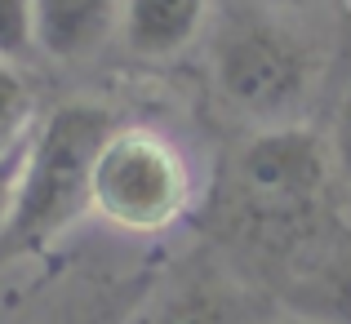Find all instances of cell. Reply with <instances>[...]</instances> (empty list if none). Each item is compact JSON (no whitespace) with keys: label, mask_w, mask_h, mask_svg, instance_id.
Listing matches in <instances>:
<instances>
[{"label":"cell","mask_w":351,"mask_h":324,"mask_svg":"<svg viewBox=\"0 0 351 324\" xmlns=\"http://www.w3.org/2000/svg\"><path fill=\"white\" fill-rule=\"evenodd\" d=\"M347 218L334 147L307 125L254 129L200 200L205 245L267 298Z\"/></svg>","instance_id":"1"},{"label":"cell","mask_w":351,"mask_h":324,"mask_svg":"<svg viewBox=\"0 0 351 324\" xmlns=\"http://www.w3.org/2000/svg\"><path fill=\"white\" fill-rule=\"evenodd\" d=\"M116 116L98 103H62L36 120L9 218L0 227V275L53 253L89 214V178Z\"/></svg>","instance_id":"2"},{"label":"cell","mask_w":351,"mask_h":324,"mask_svg":"<svg viewBox=\"0 0 351 324\" xmlns=\"http://www.w3.org/2000/svg\"><path fill=\"white\" fill-rule=\"evenodd\" d=\"M218 103L249 129L302 125L325 80V49L267 9H232L209 45Z\"/></svg>","instance_id":"3"},{"label":"cell","mask_w":351,"mask_h":324,"mask_svg":"<svg viewBox=\"0 0 351 324\" xmlns=\"http://www.w3.org/2000/svg\"><path fill=\"white\" fill-rule=\"evenodd\" d=\"M200 209L191 155L152 125H116L98 147L89 214L120 236H165Z\"/></svg>","instance_id":"4"},{"label":"cell","mask_w":351,"mask_h":324,"mask_svg":"<svg viewBox=\"0 0 351 324\" xmlns=\"http://www.w3.org/2000/svg\"><path fill=\"white\" fill-rule=\"evenodd\" d=\"M271 311L276 302L200 240L152 275L125 324H263Z\"/></svg>","instance_id":"5"},{"label":"cell","mask_w":351,"mask_h":324,"mask_svg":"<svg viewBox=\"0 0 351 324\" xmlns=\"http://www.w3.org/2000/svg\"><path fill=\"white\" fill-rule=\"evenodd\" d=\"M271 302L311 324H351V218L285 275Z\"/></svg>","instance_id":"6"},{"label":"cell","mask_w":351,"mask_h":324,"mask_svg":"<svg viewBox=\"0 0 351 324\" xmlns=\"http://www.w3.org/2000/svg\"><path fill=\"white\" fill-rule=\"evenodd\" d=\"M209 0H125L120 36L125 49L143 62H169L205 36Z\"/></svg>","instance_id":"7"},{"label":"cell","mask_w":351,"mask_h":324,"mask_svg":"<svg viewBox=\"0 0 351 324\" xmlns=\"http://www.w3.org/2000/svg\"><path fill=\"white\" fill-rule=\"evenodd\" d=\"M125 0H32L36 53L53 62H85L120 32Z\"/></svg>","instance_id":"8"},{"label":"cell","mask_w":351,"mask_h":324,"mask_svg":"<svg viewBox=\"0 0 351 324\" xmlns=\"http://www.w3.org/2000/svg\"><path fill=\"white\" fill-rule=\"evenodd\" d=\"M152 275L156 271H143V275H134V280H120V284H107V289L89 293V298H80L58 324H125V316L134 311V302L143 298V289L152 284Z\"/></svg>","instance_id":"9"},{"label":"cell","mask_w":351,"mask_h":324,"mask_svg":"<svg viewBox=\"0 0 351 324\" xmlns=\"http://www.w3.org/2000/svg\"><path fill=\"white\" fill-rule=\"evenodd\" d=\"M32 129H36L32 85L23 80V71L14 62H0V151L18 147Z\"/></svg>","instance_id":"10"},{"label":"cell","mask_w":351,"mask_h":324,"mask_svg":"<svg viewBox=\"0 0 351 324\" xmlns=\"http://www.w3.org/2000/svg\"><path fill=\"white\" fill-rule=\"evenodd\" d=\"M36 53V9L32 0H0V62H23Z\"/></svg>","instance_id":"11"},{"label":"cell","mask_w":351,"mask_h":324,"mask_svg":"<svg viewBox=\"0 0 351 324\" xmlns=\"http://www.w3.org/2000/svg\"><path fill=\"white\" fill-rule=\"evenodd\" d=\"M329 147H334L338 178H343V191H347V200H351V89H347L343 103H338L334 129H329Z\"/></svg>","instance_id":"12"},{"label":"cell","mask_w":351,"mask_h":324,"mask_svg":"<svg viewBox=\"0 0 351 324\" xmlns=\"http://www.w3.org/2000/svg\"><path fill=\"white\" fill-rule=\"evenodd\" d=\"M32 138V134H27ZM27 138L9 151H0V227L9 218V200H14V187H18V169H23V155H27Z\"/></svg>","instance_id":"13"},{"label":"cell","mask_w":351,"mask_h":324,"mask_svg":"<svg viewBox=\"0 0 351 324\" xmlns=\"http://www.w3.org/2000/svg\"><path fill=\"white\" fill-rule=\"evenodd\" d=\"M263 324H311V320H298V316H289V311H280V307H276V311H271V316H267Z\"/></svg>","instance_id":"14"},{"label":"cell","mask_w":351,"mask_h":324,"mask_svg":"<svg viewBox=\"0 0 351 324\" xmlns=\"http://www.w3.org/2000/svg\"><path fill=\"white\" fill-rule=\"evenodd\" d=\"M267 5H276V9H302V5H311V0H267Z\"/></svg>","instance_id":"15"},{"label":"cell","mask_w":351,"mask_h":324,"mask_svg":"<svg viewBox=\"0 0 351 324\" xmlns=\"http://www.w3.org/2000/svg\"><path fill=\"white\" fill-rule=\"evenodd\" d=\"M347 5H351V0H347Z\"/></svg>","instance_id":"16"}]
</instances>
